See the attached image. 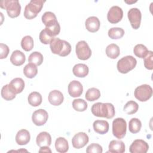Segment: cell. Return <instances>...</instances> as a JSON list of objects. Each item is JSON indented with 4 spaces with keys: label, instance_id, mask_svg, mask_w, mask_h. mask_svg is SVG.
<instances>
[{
    "label": "cell",
    "instance_id": "7c38bea8",
    "mask_svg": "<svg viewBox=\"0 0 153 153\" xmlns=\"http://www.w3.org/2000/svg\"><path fill=\"white\" fill-rule=\"evenodd\" d=\"M88 135L84 132H79L75 134L72 139V143L74 148L80 149L85 146L88 142Z\"/></svg>",
    "mask_w": 153,
    "mask_h": 153
},
{
    "label": "cell",
    "instance_id": "f1b7e54d",
    "mask_svg": "<svg viewBox=\"0 0 153 153\" xmlns=\"http://www.w3.org/2000/svg\"><path fill=\"white\" fill-rule=\"evenodd\" d=\"M85 97L88 101L93 102L96 100L100 97V91L96 88H90L87 91Z\"/></svg>",
    "mask_w": 153,
    "mask_h": 153
},
{
    "label": "cell",
    "instance_id": "30bf717a",
    "mask_svg": "<svg viewBox=\"0 0 153 153\" xmlns=\"http://www.w3.org/2000/svg\"><path fill=\"white\" fill-rule=\"evenodd\" d=\"M123 17V11L118 6H112L107 14V19L109 22L115 24L120 22Z\"/></svg>",
    "mask_w": 153,
    "mask_h": 153
},
{
    "label": "cell",
    "instance_id": "7a4b0ae2",
    "mask_svg": "<svg viewBox=\"0 0 153 153\" xmlns=\"http://www.w3.org/2000/svg\"><path fill=\"white\" fill-rule=\"evenodd\" d=\"M51 52L53 54H58L60 56L65 57L69 55L71 51V44L59 38H54L50 43Z\"/></svg>",
    "mask_w": 153,
    "mask_h": 153
},
{
    "label": "cell",
    "instance_id": "4fadbf2b",
    "mask_svg": "<svg viewBox=\"0 0 153 153\" xmlns=\"http://www.w3.org/2000/svg\"><path fill=\"white\" fill-rule=\"evenodd\" d=\"M149 149L148 144L142 139L134 140L130 146L131 153H146Z\"/></svg>",
    "mask_w": 153,
    "mask_h": 153
},
{
    "label": "cell",
    "instance_id": "60d3db41",
    "mask_svg": "<svg viewBox=\"0 0 153 153\" xmlns=\"http://www.w3.org/2000/svg\"><path fill=\"white\" fill-rule=\"evenodd\" d=\"M47 31L50 34V35L51 36H53V38L57 35L59 33H60V25L59 23V22L54 26H53V27H46L45 28Z\"/></svg>",
    "mask_w": 153,
    "mask_h": 153
},
{
    "label": "cell",
    "instance_id": "836d02e7",
    "mask_svg": "<svg viewBox=\"0 0 153 153\" xmlns=\"http://www.w3.org/2000/svg\"><path fill=\"white\" fill-rule=\"evenodd\" d=\"M33 39L30 36L27 35L22 38L21 41V47L25 51H30L33 48Z\"/></svg>",
    "mask_w": 153,
    "mask_h": 153
},
{
    "label": "cell",
    "instance_id": "83f0119b",
    "mask_svg": "<svg viewBox=\"0 0 153 153\" xmlns=\"http://www.w3.org/2000/svg\"><path fill=\"white\" fill-rule=\"evenodd\" d=\"M38 73V69L35 65L29 63L27 64L23 69L24 75L28 78H33Z\"/></svg>",
    "mask_w": 153,
    "mask_h": 153
},
{
    "label": "cell",
    "instance_id": "8d00e7d4",
    "mask_svg": "<svg viewBox=\"0 0 153 153\" xmlns=\"http://www.w3.org/2000/svg\"><path fill=\"white\" fill-rule=\"evenodd\" d=\"M1 93L2 98L5 100H11L16 97V94L10 89L8 84H6L2 87Z\"/></svg>",
    "mask_w": 153,
    "mask_h": 153
},
{
    "label": "cell",
    "instance_id": "ba28073f",
    "mask_svg": "<svg viewBox=\"0 0 153 153\" xmlns=\"http://www.w3.org/2000/svg\"><path fill=\"white\" fill-rule=\"evenodd\" d=\"M75 52L77 57L82 60L88 59L91 55V50L85 41H80L76 44Z\"/></svg>",
    "mask_w": 153,
    "mask_h": 153
},
{
    "label": "cell",
    "instance_id": "8992f818",
    "mask_svg": "<svg viewBox=\"0 0 153 153\" xmlns=\"http://www.w3.org/2000/svg\"><path fill=\"white\" fill-rule=\"evenodd\" d=\"M127 130V123L123 118H117L112 122V133L118 139L123 138Z\"/></svg>",
    "mask_w": 153,
    "mask_h": 153
},
{
    "label": "cell",
    "instance_id": "44dd1931",
    "mask_svg": "<svg viewBox=\"0 0 153 153\" xmlns=\"http://www.w3.org/2000/svg\"><path fill=\"white\" fill-rule=\"evenodd\" d=\"M26 60L25 54L20 50L14 51L10 57V61L11 63L15 66L22 65Z\"/></svg>",
    "mask_w": 153,
    "mask_h": 153
},
{
    "label": "cell",
    "instance_id": "8fae6325",
    "mask_svg": "<svg viewBox=\"0 0 153 153\" xmlns=\"http://www.w3.org/2000/svg\"><path fill=\"white\" fill-rule=\"evenodd\" d=\"M48 118V115L47 112L43 109L36 110L32 116V120L33 124L37 126H41L45 124Z\"/></svg>",
    "mask_w": 153,
    "mask_h": 153
},
{
    "label": "cell",
    "instance_id": "2e32d148",
    "mask_svg": "<svg viewBox=\"0 0 153 153\" xmlns=\"http://www.w3.org/2000/svg\"><path fill=\"white\" fill-rule=\"evenodd\" d=\"M64 100V97L61 91L54 90L51 91L48 94V101L54 106H59L62 103Z\"/></svg>",
    "mask_w": 153,
    "mask_h": 153
},
{
    "label": "cell",
    "instance_id": "9a60e30c",
    "mask_svg": "<svg viewBox=\"0 0 153 153\" xmlns=\"http://www.w3.org/2000/svg\"><path fill=\"white\" fill-rule=\"evenodd\" d=\"M8 87L14 94H19L25 88V82L21 78H16L11 81L8 84Z\"/></svg>",
    "mask_w": 153,
    "mask_h": 153
},
{
    "label": "cell",
    "instance_id": "e0dca14e",
    "mask_svg": "<svg viewBox=\"0 0 153 153\" xmlns=\"http://www.w3.org/2000/svg\"><path fill=\"white\" fill-rule=\"evenodd\" d=\"M86 29L90 32H96L99 30L100 23L99 19L96 16H91L87 18L85 23Z\"/></svg>",
    "mask_w": 153,
    "mask_h": 153
},
{
    "label": "cell",
    "instance_id": "e575fe53",
    "mask_svg": "<svg viewBox=\"0 0 153 153\" xmlns=\"http://www.w3.org/2000/svg\"><path fill=\"white\" fill-rule=\"evenodd\" d=\"M87 103L84 99H77L72 102L73 108L78 112H83L87 109Z\"/></svg>",
    "mask_w": 153,
    "mask_h": 153
},
{
    "label": "cell",
    "instance_id": "7402d4cb",
    "mask_svg": "<svg viewBox=\"0 0 153 153\" xmlns=\"http://www.w3.org/2000/svg\"><path fill=\"white\" fill-rule=\"evenodd\" d=\"M93 126L94 131L100 134L106 133L109 128L108 122L105 120H96L93 123Z\"/></svg>",
    "mask_w": 153,
    "mask_h": 153
},
{
    "label": "cell",
    "instance_id": "d590c367",
    "mask_svg": "<svg viewBox=\"0 0 153 153\" xmlns=\"http://www.w3.org/2000/svg\"><path fill=\"white\" fill-rule=\"evenodd\" d=\"M138 109V104L133 100H130L127 102L123 108L124 111L129 115L135 114L137 111Z\"/></svg>",
    "mask_w": 153,
    "mask_h": 153
},
{
    "label": "cell",
    "instance_id": "4316f807",
    "mask_svg": "<svg viewBox=\"0 0 153 153\" xmlns=\"http://www.w3.org/2000/svg\"><path fill=\"white\" fill-rule=\"evenodd\" d=\"M42 96L37 91H33L30 93L27 97L29 103L32 106H38L42 103Z\"/></svg>",
    "mask_w": 153,
    "mask_h": 153
},
{
    "label": "cell",
    "instance_id": "9c48e42d",
    "mask_svg": "<svg viewBox=\"0 0 153 153\" xmlns=\"http://www.w3.org/2000/svg\"><path fill=\"white\" fill-rule=\"evenodd\" d=\"M127 16L131 27L134 29H139L140 26L142 19L140 11L137 8H132L128 11Z\"/></svg>",
    "mask_w": 153,
    "mask_h": 153
},
{
    "label": "cell",
    "instance_id": "b9f144b4",
    "mask_svg": "<svg viewBox=\"0 0 153 153\" xmlns=\"http://www.w3.org/2000/svg\"><path fill=\"white\" fill-rule=\"evenodd\" d=\"M0 49H1V56L0 58L1 59H5L7 57L8 53H9V48L8 47L3 43L0 44Z\"/></svg>",
    "mask_w": 153,
    "mask_h": 153
},
{
    "label": "cell",
    "instance_id": "6da1fadb",
    "mask_svg": "<svg viewBox=\"0 0 153 153\" xmlns=\"http://www.w3.org/2000/svg\"><path fill=\"white\" fill-rule=\"evenodd\" d=\"M91 111L96 117H104L108 119L113 118L115 114L114 106L111 103L97 102L93 105Z\"/></svg>",
    "mask_w": 153,
    "mask_h": 153
},
{
    "label": "cell",
    "instance_id": "5bb4252c",
    "mask_svg": "<svg viewBox=\"0 0 153 153\" xmlns=\"http://www.w3.org/2000/svg\"><path fill=\"white\" fill-rule=\"evenodd\" d=\"M68 89L69 95L73 97L80 96L83 91V87L81 83L76 80H74L70 82Z\"/></svg>",
    "mask_w": 153,
    "mask_h": 153
},
{
    "label": "cell",
    "instance_id": "7bdbcfd3",
    "mask_svg": "<svg viewBox=\"0 0 153 153\" xmlns=\"http://www.w3.org/2000/svg\"><path fill=\"white\" fill-rule=\"evenodd\" d=\"M39 152H51V151L50 150V149L49 148L48 146H44L41 147V148H40Z\"/></svg>",
    "mask_w": 153,
    "mask_h": 153
},
{
    "label": "cell",
    "instance_id": "f546056e",
    "mask_svg": "<svg viewBox=\"0 0 153 153\" xmlns=\"http://www.w3.org/2000/svg\"><path fill=\"white\" fill-rule=\"evenodd\" d=\"M28 62L35 65L36 66H39L43 62V56L39 52L34 51L29 55L28 57Z\"/></svg>",
    "mask_w": 153,
    "mask_h": 153
},
{
    "label": "cell",
    "instance_id": "ac0fdd59",
    "mask_svg": "<svg viewBox=\"0 0 153 153\" xmlns=\"http://www.w3.org/2000/svg\"><path fill=\"white\" fill-rule=\"evenodd\" d=\"M30 139L29 132L26 129L19 130L16 136V142L19 145H25L29 143Z\"/></svg>",
    "mask_w": 153,
    "mask_h": 153
},
{
    "label": "cell",
    "instance_id": "ffe728a7",
    "mask_svg": "<svg viewBox=\"0 0 153 153\" xmlns=\"http://www.w3.org/2000/svg\"><path fill=\"white\" fill-rule=\"evenodd\" d=\"M36 142L37 145L39 147L44 146H49L51 143V137L48 132H41L36 137Z\"/></svg>",
    "mask_w": 153,
    "mask_h": 153
},
{
    "label": "cell",
    "instance_id": "5b68a950",
    "mask_svg": "<svg viewBox=\"0 0 153 153\" xmlns=\"http://www.w3.org/2000/svg\"><path fill=\"white\" fill-rule=\"evenodd\" d=\"M137 64L136 59L131 56H126L117 62V69L121 74H127L133 69Z\"/></svg>",
    "mask_w": 153,
    "mask_h": 153
},
{
    "label": "cell",
    "instance_id": "1f68e13d",
    "mask_svg": "<svg viewBox=\"0 0 153 153\" xmlns=\"http://www.w3.org/2000/svg\"><path fill=\"white\" fill-rule=\"evenodd\" d=\"M108 36L113 39L121 38L124 35V30L121 27H112L108 30Z\"/></svg>",
    "mask_w": 153,
    "mask_h": 153
},
{
    "label": "cell",
    "instance_id": "603a6c76",
    "mask_svg": "<svg viewBox=\"0 0 153 153\" xmlns=\"http://www.w3.org/2000/svg\"><path fill=\"white\" fill-rule=\"evenodd\" d=\"M109 152L115 153H123L125 152V145L123 141L113 140L110 142L109 144Z\"/></svg>",
    "mask_w": 153,
    "mask_h": 153
},
{
    "label": "cell",
    "instance_id": "52a82bcc",
    "mask_svg": "<svg viewBox=\"0 0 153 153\" xmlns=\"http://www.w3.org/2000/svg\"><path fill=\"white\" fill-rule=\"evenodd\" d=\"M134 95V97L140 102L147 101L152 95V88L148 84L141 85L136 88Z\"/></svg>",
    "mask_w": 153,
    "mask_h": 153
},
{
    "label": "cell",
    "instance_id": "d6a6232c",
    "mask_svg": "<svg viewBox=\"0 0 153 153\" xmlns=\"http://www.w3.org/2000/svg\"><path fill=\"white\" fill-rule=\"evenodd\" d=\"M149 50L146 46L142 44H139L135 45L133 48L134 54L138 57L144 59L147 55Z\"/></svg>",
    "mask_w": 153,
    "mask_h": 153
},
{
    "label": "cell",
    "instance_id": "74e56055",
    "mask_svg": "<svg viewBox=\"0 0 153 153\" xmlns=\"http://www.w3.org/2000/svg\"><path fill=\"white\" fill-rule=\"evenodd\" d=\"M39 38L40 41L42 44H48L50 43L51 41L54 38L50 35V34L48 32V31L45 29H44L43 30H42L41 31V32L39 33Z\"/></svg>",
    "mask_w": 153,
    "mask_h": 153
},
{
    "label": "cell",
    "instance_id": "cb8c5ba5",
    "mask_svg": "<svg viewBox=\"0 0 153 153\" xmlns=\"http://www.w3.org/2000/svg\"><path fill=\"white\" fill-rule=\"evenodd\" d=\"M72 72L74 75L79 78H84L86 76L89 72L88 67L83 63H78L75 65L73 69Z\"/></svg>",
    "mask_w": 153,
    "mask_h": 153
},
{
    "label": "cell",
    "instance_id": "277c9868",
    "mask_svg": "<svg viewBox=\"0 0 153 153\" xmlns=\"http://www.w3.org/2000/svg\"><path fill=\"white\" fill-rule=\"evenodd\" d=\"M0 7L7 10L8 16L11 18L18 17L21 11V6L17 0H4L0 2Z\"/></svg>",
    "mask_w": 153,
    "mask_h": 153
},
{
    "label": "cell",
    "instance_id": "ee69618b",
    "mask_svg": "<svg viewBox=\"0 0 153 153\" xmlns=\"http://www.w3.org/2000/svg\"><path fill=\"white\" fill-rule=\"evenodd\" d=\"M126 3H128V4H130V3H134L136 2V1H133V2H127V1H125Z\"/></svg>",
    "mask_w": 153,
    "mask_h": 153
},
{
    "label": "cell",
    "instance_id": "4dcf8cb0",
    "mask_svg": "<svg viewBox=\"0 0 153 153\" xmlns=\"http://www.w3.org/2000/svg\"><path fill=\"white\" fill-rule=\"evenodd\" d=\"M142 127L141 121L136 118H131L128 123V129L129 131L132 133H138Z\"/></svg>",
    "mask_w": 153,
    "mask_h": 153
},
{
    "label": "cell",
    "instance_id": "d4e9b609",
    "mask_svg": "<svg viewBox=\"0 0 153 153\" xmlns=\"http://www.w3.org/2000/svg\"><path fill=\"white\" fill-rule=\"evenodd\" d=\"M55 148L56 151L60 153L66 152L69 149V145L68 140L62 137L56 139L55 142Z\"/></svg>",
    "mask_w": 153,
    "mask_h": 153
},
{
    "label": "cell",
    "instance_id": "d6986e66",
    "mask_svg": "<svg viewBox=\"0 0 153 153\" xmlns=\"http://www.w3.org/2000/svg\"><path fill=\"white\" fill-rule=\"evenodd\" d=\"M42 22L46 27H51L56 25L58 22L56 15L50 11H47L42 16Z\"/></svg>",
    "mask_w": 153,
    "mask_h": 153
},
{
    "label": "cell",
    "instance_id": "f35d334b",
    "mask_svg": "<svg viewBox=\"0 0 153 153\" xmlns=\"http://www.w3.org/2000/svg\"><path fill=\"white\" fill-rule=\"evenodd\" d=\"M153 53L152 51H149L147 55L144 58V66L145 67L149 70H152L153 69Z\"/></svg>",
    "mask_w": 153,
    "mask_h": 153
},
{
    "label": "cell",
    "instance_id": "ab89813d",
    "mask_svg": "<svg viewBox=\"0 0 153 153\" xmlns=\"http://www.w3.org/2000/svg\"><path fill=\"white\" fill-rule=\"evenodd\" d=\"M103 151L102 147L98 143H91L87 148V153H102Z\"/></svg>",
    "mask_w": 153,
    "mask_h": 153
},
{
    "label": "cell",
    "instance_id": "3957f363",
    "mask_svg": "<svg viewBox=\"0 0 153 153\" xmlns=\"http://www.w3.org/2000/svg\"><path fill=\"white\" fill-rule=\"evenodd\" d=\"M45 2L42 0H31L25 8V17L29 20L36 17L38 13L41 11Z\"/></svg>",
    "mask_w": 153,
    "mask_h": 153
},
{
    "label": "cell",
    "instance_id": "484cf974",
    "mask_svg": "<svg viewBox=\"0 0 153 153\" xmlns=\"http://www.w3.org/2000/svg\"><path fill=\"white\" fill-rule=\"evenodd\" d=\"M106 54L111 59H117L120 54V48L115 44H111L106 48Z\"/></svg>",
    "mask_w": 153,
    "mask_h": 153
}]
</instances>
